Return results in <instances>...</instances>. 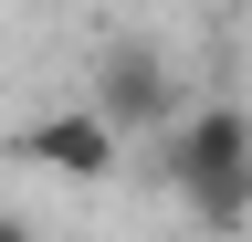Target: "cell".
Listing matches in <instances>:
<instances>
[{"mask_svg": "<svg viewBox=\"0 0 252 242\" xmlns=\"http://www.w3.org/2000/svg\"><path fill=\"white\" fill-rule=\"evenodd\" d=\"M158 179L179 190L200 232H242L252 221V105H179L158 127Z\"/></svg>", "mask_w": 252, "mask_h": 242, "instance_id": "1", "label": "cell"}, {"mask_svg": "<svg viewBox=\"0 0 252 242\" xmlns=\"http://www.w3.org/2000/svg\"><path fill=\"white\" fill-rule=\"evenodd\" d=\"M94 116H105L116 137H158L179 116V64L158 42H116L105 64H94Z\"/></svg>", "mask_w": 252, "mask_h": 242, "instance_id": "2", "label": "cell"}, {"mask_svg": "<svg viewBox=\"0 0 252 242\" xmlns=\"http://www.w3.org/2000/svg\"><path fill=\"white\" fill-rule=\"evenodd\" d=\"M11 158H32V169H53V179H116V158H126V137L105 127L94 105H53V116H32V127L11 137Z\"/></svg>", "mask_w": 252, "mask_h": 242, "instance_id": "3", "label": "cell"}, {"mask_svg": "<svg viewBox=\"0 0 252 242\" xmlns=\"http://www.w3.org/2000/svg\"><path fill=\"white\" fill-rule=\"evenodd\" d=\"M0 242H42V221H21V210H0Z\"/></svg>", "mask_w": 252, "mask_h": 242, "instance_id": "4", "label": "cell"}, {"mask_svg": "<svg viewBox=\"0 0 252 242\" xmlns=\"http://www.w3.org/2000/svg\"><path fill=\"white\" fill-rule=\"evenodd\" d=\"M210 242H252V221H242V232H210Z\"/></svg>", "mask_w": 252, "mask_h": 242, "instance_id": "5", "label": "cell"}]
</instances>
